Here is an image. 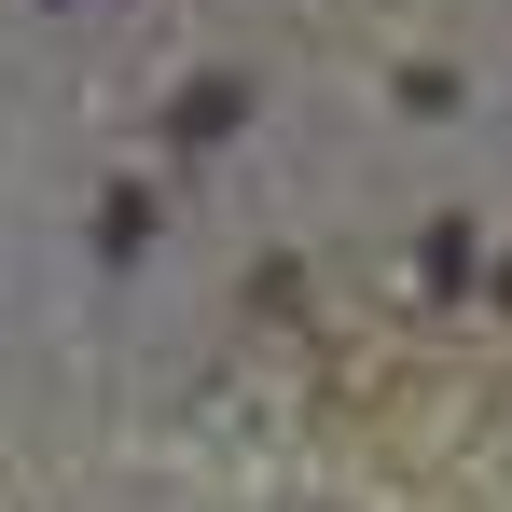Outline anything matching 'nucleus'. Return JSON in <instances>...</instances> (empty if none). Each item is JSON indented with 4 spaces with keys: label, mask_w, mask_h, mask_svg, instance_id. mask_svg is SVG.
Here are the masks:
<instances>
[]
</instances>
